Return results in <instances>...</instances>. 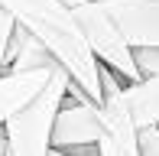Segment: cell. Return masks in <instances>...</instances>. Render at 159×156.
I'll list each match as a JSON object with an SVG mask.
<instances>
[{"label": "cell", "instance_id": "cell-1", "mask_svg": "<svg viewBox=\"0 0 159 156\" xmlns=\"http://www.w3.org/2000/svg\"><path fill=\"white\" fill-rule=\"evenodd\" d=\"M0 7L16 20V26H23L55 55V62L91 101L101 104V62L88 49L81 26L65 0H0Z\"/></svg>", "mask_w": 159, "mask_h": 156}, {"label": "cell", "instance_id": "cell-2", "mask_svg": "<svg viewBox=\"0 0 159 156\" xmlns=\"http://www.w3.org/2000/svg\"><path fill=\"white\" fill-rule=\"evenodd\" d=\"M71 75L59 65L49 78V85L33 98L26 108L7 117V156H52V127L62 111V101L68 98Z\"/></svg>", "mask_w": 159, "mask_h": 156}, {"label": "cell", "instance_id": "cell-3", "mask_svg": "<svg viewBox=\"0 0 159 156\" xmlns=\"http://www.w3.org/2000/svg\"><path fill=\"white\" fill-rule=\"evenodd\" d=\"M65 3L71 7L78 26H81V36L88 42V49L94 52V59L111 65L127 85L140 81L143 75H140V65H136V52L127 42L120 23L114 20V13L101 0H65Z\"/></svg>", "mask_w": 159, "mask_h": 156}, {"label": "cell", "instance_id": "cell-4", "mask_svg": "<svg viewBox=\"0 0 159 156\" xmlns=\"http://www.w3.org/2000/svg\"><path fill=\"white\" fill-rule=\"evenodd\" d=\"M98 133H101L98 104L71 81L68 85V98L62 101V111H59L55 127H52V150L98 146Z\"/></svg>", "mask_w": 159, "mask_h": 156}, {"label": "cell", "instance_id": "cell-5", "mask_svg": "<svg viewBox=\"0 0 159 156\" xmlns=\"http://www.w3.org/2000/svg\"><path fill=\"white\" fill-rule=\"evenodd\" d=\"M98 156H140V127L124 101V91L98 104Z\"/></svg>", "mask_w": 159, "mask_h": 156}, {"label": "cell", "instance_id": "cell-6", "mask_svg": "<svg viewBox=\"0 0 159 156\" xmlns=\"http://www.w3.org/2000/svg\"><path fill=\"white\" fill-rule=\"evenodd\" d=\"M133 49H159V0H104Z\"/></svg>", "mask_w": 159, "mask_h": 156}, {"label": "cell", "instance_id": "cell-7", "mask_svg": "<svg viewBox=\"0 0 159 156\" xmlns=\"http://www.w3.org/2000/svg\"><path fill=\"white\" fill-rule=\"evenodd\" d=\"M55 72V68H52ZM52 72H26V75H10V78H0V127L7 124V117L16 114L20 108L33 101L42 88L49 85Z\"/></svg>", "mask_w": 159, "mask_h": 156}, {"label": "cell", "instance_id": "cell-8", "mask_svg": "<svg viewBox=\"0 0 159 156\" xmlns=\"http://www.w3.org/2000/svg\"><path fill=\"white\" fill-rule=\"evenodd\" d=\"M124 101L136 127H159V78H140L124 88Z\"/></svg>", "mask_w": 159, "mask_h": 156}, {"label": "cell", "instance_id": "cell-9", "mask_svg": "<svg viewBox=\"0 0 159 156\" xmlns=\"http://www.w3.org/2000/svg\"><path fill=\"white\" fill-rule=\"evenodd\" d=\"M13 33H16V20L0 7V78H7V52H10Z\"/></svg>", "mask_w": 159, "mask_h": 156}, {"label": "cell", "instance_id": "cell-10", "mask_svg": "<svg viewBox=\"0 0 159 156\" xmlns=\"http://www.w3.org/2000/svg\"><path fill=\"white\" fill-rule=\"evenodd\" d=\"M143 78H159V49H133Z\"/></svg>", "mask_w": 159, "mask_h": 156}, {"label": "cell", "instance_id": "cell-11", "mask_svg": "<svg viewBox=\"0 0 159 156\" xmlns=\"http://www.w3.org/2000/svg\"><path fill=\"white\" fill-rule=\"evenodd\" d=\"M140 156H159V127H140Z\"/></svg>", "mask_w": 159, "mask_h": 156}, {"label": "cell", "instance_id": "cell-12", "mask_svg": "<svg viewBox=\"0 0 159 156\" xmlns=\"http://www.w3.org/2000/svg\"><path fill=\"white\" fill-rule=\"evenodd\" d=\"M52 156H68V153H62V150H52Z\"/></svg>", "mask_w": 159, "mask_h": 156}, {"label": "cell", "instance_id": "cell-13", "mask_svg": "<svg viewBox=\"0 0 159 156\" xmlns=\"http://www.w3.org/2000/svg\"><path fill=\"white\" fill-rule=\"evenodd\" d=\"M101 3H104V0H101Z\"/></svg>", "mask_w": 159, "mask_h": 156}]
</instances>
